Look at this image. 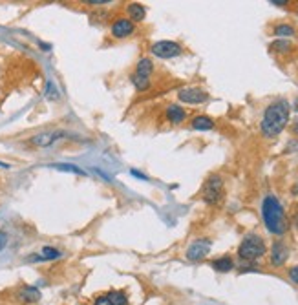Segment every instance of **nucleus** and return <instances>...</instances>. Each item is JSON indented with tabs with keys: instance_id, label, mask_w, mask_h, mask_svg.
I'll return each mask as SVG.
<instances>
[{
	"instance_id": "obj_1",
	"label": "nucleus",
	"mask_w": 298,
	"mask_h": 305,
	"mask_svg": "<svg viewBox=\"0 0 298 305\" xmlns=\"http://www.w3.org/2000/svg\"><path fill=\"white\" fill-rule=\"evenodd\" d=\"M287 121H289V103L287 101H276V103L269 104L264 113L262 124H260L262 134L272 139L278 134H282Z\"/></svg>"
},
{
	"instance_id": "obj_2",
	"label": "nucleus",
	"mask_w": 298,
	"mask_h": 305,
	"mask_svg": "<svg viewBox=\"0 0 298 305\" xmlns=\"http://www.w3.org/2000/svg\"><path fill=\"white\" fill-rule=\"evenodd\" d=\"M262 218L266 223L267 230L271 234L282 236L287 230V220H285L284 208L274 195H267L262 203Z\"/></svg>"
},
{
	"instance_id": "obj_3",
	"label": "nucleus",
	"mask_w": 298,
	"mask_h": 305,
	"mask_svg": "<svg viewBox=\"0 0 298 305\" xmlns=\"http://www.w3.org/2000/svg\"><path fill=\"white\" fill-rule=\"evenodd\" d=\"M266 252H267L266 241L262 240L260 236H256V234L245 236V240L241 241L240 247H238V256L245 261H256Z\"/></svg>"
},
{
	"instance_id": "obj_4",
	"label": "nucleus",
	"mask_w": 298,
	"mask_h": 305,
	"mask_svg": "<svg viewBox=\"0 0 298 305\" xmlns=\"http://www.w3.org/2000/svg\"><path fill=\"white\" fill-rule=\"evenodd\" d=\"M223 197V181L220 175H210L203 185V201L207 205H216Z\"/></svg>"
},
{
	"instance_id": "obj_5",
	"label": "nucleus",
	"mask_w": 298,
	"mask_h": 305,
	"mask_svg": "<svg viewBox=\"0 0 298 305\" xmlns=\"http://www.w3.org/2000/svg\"><path fill=\"white\" fill-rule=\"evenodd\" d=\"M150 52L159 58H172L181 53V46L172 42V40H159L156 44H152Z\"/></svg>"
},
{
	"instance_id": "obj_6",
	"label": "nucleus",
	"mask_w": 298,
	"mask_h": 305,
	"mask_svg": "<svg viewBox=\"0 0 298 305\" xmlns=\"http://www.w3.org/2000/svg\"><path fill=\"white\" fill-rule=\"evenodd\" d=\"M210 247H212L210 240H205V238H203V240L194 241V243L187 249V260H190V261L203 260V258L210 252Z\"/></svg>"
},
{
	"instance_id": "obj_7",
	"label": "nucleus",
	"mask_w": 298,
	"mask_h": 305,
	"mask_svg": "<svg viewBox=\"0 0 298 305\" xmlns=\"http://www.w3.org/2000/svg\"><path fill=\"white\" fill-rule=\"evenodd\" d=\"M178 97H179V101L187 104H201L207 101L209 95L207 91L201 90V88H183V90H179Z\"/></svg>"
},
{
	"instance_id": "obj_8",
	"label": "nucleus",
	"mask_w": 298,
	"mask_h": 305,
	"mask_svg": "<svg viewBox=\"0 0 298 305\" xmlns=\"http://www.w3.org/2000/svg\"><path fill=\"white\" fill-rule=\"evenodd\" d=\"M134 22L130 19H116V22L112 24V37L114 39H126L128 35L134 33Z\"/></svg>"
},
{
	"instance_id": "obj_9",
	"label": "nucleus",
	"mask_w": 298,
	"mask_h": 305,
	"mask_svg": "<svg viewBox=\"0 0 298 305\" xmlns=\"http://www.w3.org/2000/svg\"><path fill=\"white\" fill-rule=\"evenodd\" d=\"M17 298H19L20 302H24V304H37V302L42 298V294H40V291L37 287L22 285L19 289V292H17Z\"/></svg>"
},
{
	"instance_id": "obj_10",
	"label": "nucleus",
	"mask_w": 298,
	"mask_h": 305,
	"mask_svg": "<svg viewBox=\"0 0 298 305\" xmlns=\"http://www.w3.org/2000/svg\"><path fill=\"white\" fill-rule=\"evenodd\" d=\"M287 256H289L287 247H285L282 241H276L272 245V250H271V263L274 267H282L287 261Z\"/></svg>"
},
{
	"instance_id": "obj_11",
	"label": "nucleus",
	"mask_w": 298,
	"mask_h": 305,
	"mask_svg": "<svg viewBox=\"0 0 298 305\" xmlns=\"http://www.w3.org/2000/svg\"><path fill=\"white\" fill-rule=\"evenodd\" d=\"M64 136L62 132H48V134H39V136L31 137V143L35 146H52L55 141H59Z\"/></svg>"
},
{
	"instance_id": "obj_12",
	"label": "nucleus",
	"mask_w": 298,
	"mask_h": 305,
	"mask_svg": "<svg viewBox=\"0 0 298 305\" xmlns=\"http://www.w3.org/2000/svg\"><path fill=\"white\" fill-rule=\"evenodd\" d=\"M60 256H62V252H60L59 249L44 247L42 250H40V254H37V256H31V258H30V261H52V260H59Z\"/></svg>"
},
{
	"instance_id": "obj_13",
	"label": "nucleus",
	"mask_w": 298,
	"mask_h": 305,
	"mask_svg": "<svg viewBox=\"0 0 298 305\" xmlns=\"http://www.w3.org/2000/svg\"><path fill=\"white\" fill-rule=\"evenodd\" d=\"M185 117H187V111L183 110L181 106H178V104H170L169 108H167V119H169L170 123L179 124L185 121Z\"/></svg>"
},
{
	"instance_id": "obj_14",
	"label": "nucleus",
	"mask_w": 298,
	"mask_h": 305,
	"mask_svg": "<svg viewBox=\"0 0 298 305\" xmlns=\"http://www.w3.org/2000/svg\"><path fill=\"white\" fill-rule=\"evenodd\" d=\"M212 269L218 271V273H229V271L234 269V261L229 256H223V258H218V260L212 261Z\"/></svg>"
},
{
	"instance_id": "obj_15",
	"label": "nucleus",
	"mask_w": 298,
	"mask_h": 305,
	"mask_svg": "<svg viewBox=\"0 0 298 305\" xmlns=\"http://www.w3.org/2000/svg\"><path fill=\"white\" fill-rule=\"evenodd\" d=\"M192 128L194 130H212L214 121L207 115H198L192 119Z\"/></svg>"
},
{
	"instance_id": "obj_16",
	"label": "nucleus",
	"mask_w": 298,
	"mask_h": 305,
	"mask_svg": "<svg viewBox=\"0 0 298 305\" xmlns=\"http://www.w3.org/2000/svg\"><path fill=\"white\" fill-rule=\"evenodd\" d=\"M145 15H147V11H145V6H143V4L134 2V4H130L128 6V17L132 22H141V20L145 19Z\"/></svg>"
},
{
	"instance_id": "obj_17",
	"label": "nucleus",
	"mask_w": 298,
	"mask_h": 305,
	"mask_svg": "<svg viewBox=\"0 0 298 305\" xmlns=\"http://www.w3.org/2000/svg\"><path fill=\"white\" fill-rule=\"evenodd\" d=\"M154 70V64H152V60L150 58H141L139 62H137V68H136V73L137 75H141V77H150V73Z\"/></svg>"
},
{
	"instance_id": "obj_18",
	"label": "nucleus",
	"mask_w": 298,
	"mask_h": 305,
	"mask_svg": "<svg viewBox=\"0 0 298 305\" xmlns=\"http://www.w3.org/2000/svg\"><path fill=\"white\" fill-rule=\"evenodd\" d=\"M50 166L55 170H60V172H71V174H77V175H86L85 170L75 166V165H71V163H55V165H50Z\"/></svg>"
},
{
	"instance_id": "obj_19",
	"label": "nucleus",
	"mask_w": 298,
	"mask_h": 305,
	"mask_svg": "<svg viewBox=\"0 0 298 305\" xmlns=\"http://www.w3.org/2000/svg\"><path fill=\"white\" fill-rule=\"evenodd\" d=\"M106 296L112 302V305H128V296L124 291H110Z\"/></svg>"
},
{
	"instance_id": "obj_20",
	"label": "nucleus",
	"mask_w": 298,
	"mask_h": 305,
	"mask_svg": "<svg viewBox=\"0 0 298 305\" xmlns=\"http://www.w3.org/2000/svg\"><path fill=\"white\" fill-rule=\"evenodd\" d=\"M130 81H132V84L136 86V90H137V91L149 90L150 81H149V79H147V77H141V75H137V73H134V75L130 77Z\"/></svg>"
},
{
	"instance_id": "obj_21",
	"label": "nucleus",
	"mask_w": 298,
	"mask_h": 305,
	"mask_svg": "<svg viewBox=\"0 0 298 305\" xmlns=\"http://www.w3.org/2000/svg\"><path fill=\"white\" fill-rule=\"evenodd\" d=\"M274 35H278V37H293L295 35V28L287 26V24H280V26L274 28Z\"/></svg>"
},
{
	"instance_id": "obj_22",
	"label": "nucleus",
	"mask_w": 298,
	"mask_h": 305,
	"mask_svg": "<svg viewBox=\"0 0 298 305\" xmlns=\"http://www.w3.org/2000/svg\"><path fill=\"white\" fill-rule=\"evenodd\" d=\"M271 50L278 53H285L291 50V42H289V40H276V42H272L271 44Z\"/></svg>"
},
{
	"instance_id": "obj_23",
	"label": "nucleus",
	"mask_w": 298,
	"mask_h": 305,
	"mask_svg": "<svg viewBox=\"0 0 298 305\" xmlns=\"http://www.w3.org/2000/svg\"><path fill=\"white\" fill-rule=\"evenodd\" d=\"M50 99H59V93H57V88L53 86V83H48V93H46Z\"/></svg>"
},
{
	"instance_id": "obj_24",
	"label": "nucleus",
	"mask_w": 298,
	"mask_h": 305,
	"mask_svg": "<svg viewBox=\"0 0 298 305\" xmlns=\"http://www.w3.org/2000/svg\"><path fill=\"white\" fill-rule=\"evenodd\" d=\"M93 305H112V302L108 300V296L104 294V296H99V298H95Z\"/></svg>"
},
{
	"instance_id": "obj_25",
	"label": "nucleus",
	"mask_w": 298,
	"mask_h": 305,
	"mask_svg": "<svg viewBox=\"0 0 298 305\" xmlns=\"http://www.w3.org/2000/svg\"><path fill=\"white\" fill-rule=\"evenodd\" d=\"M289 278L293 279V283H297L298 285V265L293 267V269H289Z\"/></svg>"
},
{
	"instance_id": "obj_26",
	"label": "nucleus",
	"mask_w": 298,
	"mask_h": 305,
	"mask_svg": "<svg viewBox=\"0 0 298 305\" xmlns=\"http://www.w3.org/2000/svg\"><path fill=\"white\" fill-rule=\"evenodd\" d=\"M7 245V234L4 230H0V252L4 250V247Z\"/></svg>"
},
{
	"instance_id": "obj_27",
	"label": "nucleus",
	"mask_w": 298,
	"mask_h": 305,
	"mask_svg": "<svg viewBox=\"0 0 298 305\" xmlns=\"http://www.w3.org/2000/svg\"><path fill=\"white\" fill-rule=\"evenodd\" d=\"M88 4H91V6H101V4H108V0H88Z\"/></svg>"
},
{
	"instance_id": "obj_28",
	"label": "nucleus",
	"mask_w": 298,
	"mask_h": 305,
	"mask_svg": "<svg viewBox=\"0 0 298 305\" xmlns=\"http://www.w3.org/2000/svg\"><path fill=\"white\" fill-rule=\"evenodd\" d=\"M132 174L136 175V177H139V179H147V175H143L141 172H137V170H132Z\"/></svg>"
},
{
	"instance_id": "obj_29",
	"label": "nucleus",
	"mask_w": 298,
	"mask_h": 305,
	"mask_svg": "<svg viewBox=\"0 0 298 305\" xmlns=\"http://www.w3.org/2000/svg\"><path fill=\"white\" fill-rule=\"evenodd\" d=\"M293 130H295V134L298 136V121H295V126H293Z\"/></svg>"
},
{
	"instance_id": "obj_30",
	"label": "nucleus",
	"mask_w": 298,
	"mask_h": 305,
	"mask_svg": "<svg viewBox=\"0 0 298 305\" xmlns=\"http://www.w3.org/2000/svg\"><path fill=\"white\" fill-rule=\"evenodd\" d=\"M295 110L298 111V99H297V101H295Z\"/></svg>"
}]
</instances>
